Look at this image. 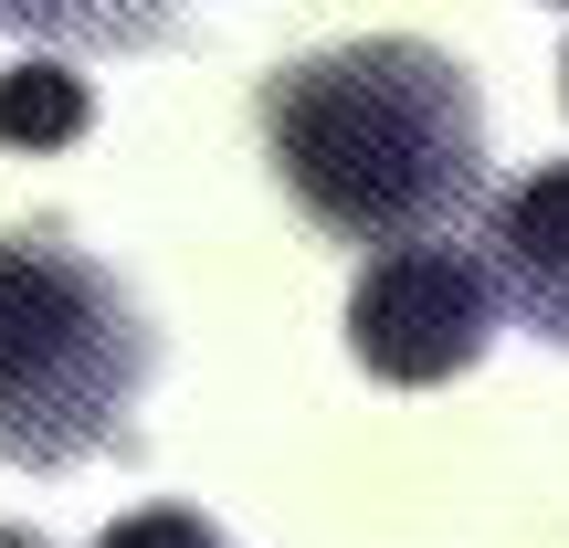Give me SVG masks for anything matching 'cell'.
Segmentation results:
<instances>
[{"instance_id": "ba28073f", "label": "cell", "mask_w": 569, "mask_h": 548, "mask_svg": "<svg viewBox=\"0 0 569 548\" xmlns=\"http://www.w3.org/2000/svg\"><path fill=\"white\" fill-rule=\"evenodd\" d=\"M0 548H42V538H32V528H0Z\"/></svg>"}, {"instance_id": "8992f818", "label": "cell", "mask_w": 569, "mask_h": 548, "mask_svg": "<svg viewBox=\"0 0 569 548\" xmlns=\"http://www.w3.org/2000/svg\"><path fill=\"white\" fill-rule=\"evenodd\" d=\"M96 548H232V538L211 528L201 507H138V517H117Z\"/></svg>"}, {"instance_id": "3957f363", "label": "cell", "mask_w": 569, "mask_h": 548, "mask_svg": "<svg viewBox=\"0 0 569 548\" xmlns=\"http://www.w3.org/2000/svg\"><path fill=\"white\" fill-rule=\"evenodd\" d=\"M496 265H475V253L453 243H401V253H369L359 285H348V359L369 369V380H453V369L486 359L496 338Z\"/></svg>"}, {"instance_id": "6da1fadb", "label": "cell", "mask_w": 569, "mask_h": 548, "mask_svg": "<svg viewBox=\"0 0 569 548\" xmlns=\"http://www.w3.org/2000/svg\"><path fill=\"white\" fill-rule=\"evenodd\" d=\"M264 159L284 201L338 243H432L486 190V106L443 42L369 32L264 74Z\"/></svg>"}, {"instance_id": "52a82bcc", "label": "cell", "mask_w": 569, "mask_h": 548, "mask_svg": "<svg viewBox=\"0 0 569 548\" xmlns=\"http://www.w3.org/2000/svg\"><path fill=\"white\" fill-rule=\"evenodd\" d=\"M0 21H21V32H42V0H0Z\"/></svg>"}, {"instance_id": "5b68a950", "label": "cell", "mask_w": 569, "mask_h": 548, "mask_svg": "<svg viewBox=\"0 0 569 548\" xmlns=\"http://www.w3.org/2000/svg\"><path fill=\"white\" fill-rule=\"evenodd\" d=\"M96 127V96H84V74H63L53 53L11 63L0 74V148H63Z\"/></svg>"}, {"instance_id": "277c9868", "label": "cell", "mask_w": 569, "mask_h": 548, "mask_svg": "<svg viewBox=\"0 0 569 548\" xmlns=\"http://www.w3.org/2000/svg\"><path fill=\"white\" fill-rule=\"evenodd\" d=\"M486 265H496V296H507L538 338L569 348V159L559 169H528V180L496 201Z\"/></svg>"}, {"instance_id": "7a4b0ae2", "label": "cell", "mask_w": 569, "mask_h": 548, "mask_svg": "<svg viewBox=\"0 0 569 548\" xmlns=\"http://www.w3.org/2000/svg\"><path fill=\"white\" fill-rule=\"evenodd\" d=\"M159 338L138 296L63 232H0V465L63 475L127 444Z\"/></svg>"}]
</instances>
